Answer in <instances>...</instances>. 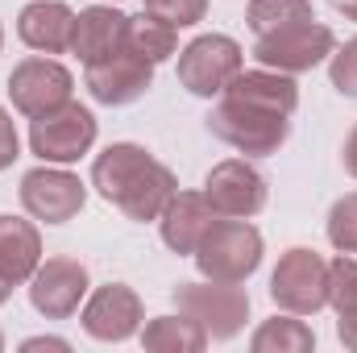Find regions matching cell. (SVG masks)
<instances>
[{
  "instance_id": "ba28073f",
  "label": "cell",
  "mask_w": 357,
  "mask_h": 353,
  "mask_svg": "<svg viewBox=\"0 0 357 353\" xmlns=\"http://www.w3.org/2000/svg\"><path fill=\"white\" fill-rule=\"evenodd\" d=\"M71 91H75V80L63 63L54 59H21L13 71H8V100L21 117L38 121V117H50L59 112L63 104H71Z\"/></svg>"
},
{
  "instance_id": "d6986e66",
  "label": "cell",
  "mask_w": 357,
  "mask_h": 353,
  "mask_svg": "<svg viewBox=\"0 0 357 353\" xmlns=\"http://www.w3.org/2000/svg\"><path fill=\"white\" fill-rule=\"evenodd\" d=\"M142 345L154 353H199L208 345V333L191 316H154L142 329Z\"/></svg>"
},
{
  "instance_id": "5bb4252c",
  "label": "cell",
  "mask_w": 357,
  "mask_h": 353,
  "mask_svg": "<svg viewBox=\"0 0 357 353\" xmlns=\"http://www.w3.org/2000/svg\"><path fill=\"white\" fill-rule=\"evenodd\" d=\"M79 320H84V333L96 337V341H129V337L142 329L146 308H142V299H137L133 287H125V283H104V287H96L88 295Z\"/></svg>"
},
{
  "instance_id": "ac0fdd59",
  "label": "cell",
  "mask_w": 357,
  "mask_h": 353,
  "mask_svg": "<svg viewBox=\"0 0 357 353\" xmlns=\"http://www.w3.org/2000/svg\"><path fill=\"white\" fill-rule=\"evenodd\" d=\"M42 266V237L21 216H0V274H8L17 287L33 278Z\"/></svg>"
},
{
  "instance_id": "484cf974",
  "label": "cell",
  "mask_w": 357,
  "mask_h": 353,
  "mask_svg": "<svg viewBox=\"0 0 357 353\" xmlns=\"http://www.w3.org/2000/svg\"><path fill=\"white\" fill-rule=\"evenodd\" d=\"M328 59H333V63H328L333 88L341 91V96H354L357 100V38H349L345 46H337Z\"/></svg>"
},
{
  "instance_id": "8992f818",
  "label": "cell",
  "mask_w": 357,
  "mask_h": 353,
  "mask_svg": "<svg viewBox=\"0 0 357 353\" xmlns=\"http://www.w3.org/2000/svg\"><path fill=\"white\" fill-rule=\"evenodd\" d=\"M333 50H337V38L316 17L312 21H299V25H287V29H274V33H262L254 42L258 67L282 71V75H303V71L320 67Z\"/></svg>"
},
{
  "instance_id": "1f68e13d",
  "label": "cell",
  "mask_w": 357,
  "mask_h": 353,
  "mask_svg": "<svg viewBox=\"0 0 357 353\" xmlns=\"http://www.w3.org/2000/svg\"><path fill=\"white\" fill-rule=\"evenodd\" d=\"M13 287H17V283H13L8 274H0V303H8V299H13Z\"/></svg>"
},
{
  "instance_id": "f546056e",
  "label": "cell",
  "mask_w": 357,
  "mask_h": 353,
  "mask_svg": "<svg viewBox=\"0 0 357 353\" xmlns=\"http://www.w3.org/2000/svg\"><path fill=\"white\" fill-rule=\"evenodd\" d=\"M341 163H345V171L357 179V125L349 129V137H345V150H341Z\"/></svg>"
},
{
  "instance_id": "7a4b0ae2",
  "label": "cell",
  "mask_w": 357,
  "mask_h": 353,
  "mask_svg": "<svg viewBox=\"0 0 357 353\" xmlns=\"http://www.w3.org/2000/svg\"><path fill=\"white\" fill-rule=\"evenodd\" d=\"M208 129H212V137H220L237 154L266 158V154H278L282 142L291 137V117L278 112V108L220 91V104L208 112Z\"/></svg>"
},
{
  "instance_id": "e0dca14e",
  "label": "cell",
  "mask_w": 357,
  "mask_h": 353,
  "mask_svg": "<svg viewBox=\"0 0 357 353\" xmlns=\"http://www.w3.org/2000/svg\"><path fill=\"white\" fill-rule=\"evenodd\" d=\"M17 38L29 50L63 54V50H71V38H75V13L63 0H33L17 17Z\"/></svg>"
},
{
  "instance_id": "7402d4cb",
  "label": "cell",
  "mask_w": 357,
  "mask_h": 353,
  "mask_svg": "<svg viewBox=\"0 0 357 353\" xmlns=\"http://www.w3.org/2000/svg\"><path fill=\"white\" fill-rule=\"evenodd\" d=\"M312 0H250V29L254 38L274 33V29H287V25H299V21H312Z\"/></svg>"
},
{
  "instance_id": "5b68a950",
  "label": "cell",
  "mask_w": 357,
  "mask_h": 353,
  "mask_svg": "<svg viewBox=\"0 0 357 353\" xmlns=\"http://www.w3.org/2000/svg\"><path fill=\"white\" fill-rule=\"evenodd\" d=\"M270 299L291 316H316L328 308V262L316 250H287L270 274Z\"/></svg>"
},
{
  "instance_id": "30bf717a",
  "label": "cell",
  "mask_w": 357,
  "mask_h": 353,
  "mask_svg": "<svg viewBox=\"0 0 357 353\" xmlns=\"http://www.w3.org/2000/svg\"><path fill=\"white\" fill-rule=\"evenodd\" d=\"M88 204V191L79 175L63 171V167H38L21 179V208L33 216V220H46V225H67L79 216V208Z\"/></svg>"
},
{
  "instance_id": "d4e9b609",
  "label": "cell",
  "mask_w": 357,
  "mask_h": 353,
  "mask_svg": "<svg viewBox=\"0 0 357 353\" xmlns=\"http://www.w3.org/2000/svg\"><path fill=\"white\" fill-rule=\"evenodd\" d=\"M146 13L175 25V29H187V25H199L204 13H208V0H146Z\"/></svg>"
},
{
  "instance_id": "83f0119b",
  "label": "cell",
  "mask_w": 357,
  "mask_h": 353,
  "mask_svg": "<svg viewBox=\"0 0 357 353\" xmlns=\"http://www.w3.org/2000/svg\"><path fill=\"white\" fill-rule=\"evenodd\" d=\"M337 337H341L345 350L357 353V316H341V320H337Z\"/></svg>"
},
{
  "instance_id": "9c48e42d",
  "label": "cell",
  "mask_w": 357,
  "mask_h": 353,
  "mask_svg": "<svg viewBox=\"0 0 357 353\" xmlns=\"http://www.w3.org/2000/svg\"><path fill=\"white\" fill-rule=\"evenodd\" d=\"M96 142V117H91L84 104H63L59 112L50 117H38L29 125V150L42 158V163H54V167H67V163H79Z\"/></svg>"
},
{
  "instance_id": "ffe728a7",
  "label": "cell",
  "mask_w": 357,
  "mask_h": 353,
  "mask_svg": "<svg viewBox=\"0 0 357 353\" xmlns=\"http://www.w3.org/2000/svg\"><path fill=\"white\" fill-rule=\"evenodd\" d=\"M250 350L254 353H307V350H316V333L303 320L270 316V320L258 324V333L250 337Z\"/></svg>"
},
{
  "instance_id": "603a6c76",
  "label": "cell",
  "mask_w": 357,
  "mask_h": 353,
  "mask_svg": "<svg viewBox=\"0 0 357 353\" xmlns=\"http://www.w3.org/2000/svg\"><path fill=\"white\" fill-rule=\"evenodd\" d=\"M328 303L337 308V316H357V258L341 254L337 262H328Z\"/></svg>"
},
{
  "instance_id": "2e32d148",
  "label": "cell",
  "mask_w": 357,
  "mask_h": 353,
  "mask_svg": "<svg viewBox=\"0 0 357 353\" xmlns=\"http://www.w3.org/2000/svg\"><path fill=\"white\" fill-rule=\"evenodd\" d=\"M129 46V17L116 13L112 4H91L84 13H75V38L71 50L79 54V63H100L116 50Z\"/></svg>"
},
{
  "instance_id": "44dd1931",
  "label": "cell",
  "mask_w": 357,
  "mask_h": 353,
  "mask_svg": "<svg viewBox=\"0 0 357 353\" xmlns=\"http://www.w3.org/2000/svg\"><path fill=\"white\" fill-rule=\"evenodd\" d=\"M129 50H137L142 59H150L158 67V63H167L178 50V29L167 25V21H158V17H150V13L129 17Z\"/></svg>"
},
{
  "instance_id": "4dcf8cb0",
  "label": "cell",
  "mask_w": 357,
  "mask_h": 353,
  "mask_svg": "<svg viewBox=\"0 0 357 353\" xmlns=\"http://www.w3.org/2000/svg\"><path fill=\"white\" fill-rule=\"evenodd\" d=\"M333 8H337V13H345L349 21H357V0H333Z\"/></svg>"
},
{
  "instance_id": "52a82bcc",
  "label": "cell",
  "mask_w": 357,
  "mask_h": 353,
  "mask_svg": "<svg viewBox=\"0 0 357 353\" xmlns=\"http://www.w3.org/2000/svg\"><path fill=\"white\" fill-rule=\"evenodd\" d=\"M245 67L241 46L229 33H199L178 50V84L191 96H220Z\"/></svg>"
},
{
  "instance_id": "7c38bea8",
  "label": "cell",
  "mask_w": 357,
  "mask_h": 353,
  "mask_svg": "<svg viewBox=\"0 0 357 353\" xmlns=\"http://www.w3.org/2000/svg\"><path fill=\"white\" fill-rule=\"evenodd\" d=\"M88 295V266L79 258H46L29 278V303L46 320H67Z\"/></svg>"
},
{
  "instance_id": "d6a6232c",
  "label": "cell",
  "mask_w": 357,
  "mask_h": 353,
  "mask_svg": "<svg viewBox=\"0 0 357 353\" xmlns=\"http://www.w3.org/2000/svg\"><path fill=\"white\" fill-rule=\"evenodd\" d=\"M0 46H4V29H0Z\"/></svg>"
},
{
  "instance_id": "4316f807",
  "label": "cell",
  "mask_w": 357,
  "mask_h": 353,
  "mask_svg": "<svg viewBox=\"0 0 357 353\" xmlns=\"http://www.w3.org/2000/svg\"><path fill=\"white\" fill-rule=\"evenodd\" d=\"M17 154H21L17 125H13V117L0 108V171H4V167H13V163H17Z\"/></svg>"
},
{
  "instance_id": "3957f363",
  "label": "cell",
  "mask_w": 357,
  "mask_h": 353,
  "mask_svg": "<svg viewBox=\"0 0 357 353\" xmlns=\"http://www.w3.org/2000/svg\"><path fill=\"white\" fill-rule=\"evenodd\" d=\"M191 258L199 266V274L212 283H245L262 266V233L250 220L220 216Z\"/></svg>"
},
{
  "instance_id": "277c9868",
  "label": "cell",
  "mask_w": 357,
  "mask_h": 353,
  "mask_svg": "<svg viewBox=\"0 0 357 353\" xmlns=\"http://www.w3.org/2000/svg\"><path fill=\"white\" fill-rule=\"evenodd\" d=\"M175 303L208 333V341H233L250 320V295L237 283H178Z\"/></svg>"
},
{
  "instance_id": "4fadbf2b",
  "label": "cell",
  "mask_w": 357,
  "mask_h": 353,
  "mask_svg": "<svg viewBox=\"0 0 357 353\" xmlns=\"http://www.w3.org/2000/svg\"><path fill=\"white\" fill-rule=\"evenodd\" d=\"M84 80H88L91 100H100L108 108H121V104H133V100H142L150 91V84H154V63L125 46V50H116V54H108L100 63H88V75Z\"/></svg>"
},
{
  "instance_id": "9a60e30c",
  "label": "cell",
  "mask_w": 357,
  "mask_h": 353,
  "mask_svg": "<svg viewBox=\"0 0 357 353\" xmlns=\"http://www.w3.org/2000/svg\"><path fill=\"white\" fill-rule=\"evenodd\" d=\"M216 220H220V212L208 204L204 191H175L171 204H167L162 216H158V229H162L167 250H175V254H195L199 241L208 237V229H212Z\"/></svg>"
},
{
  "instance_id": "8fae6325",
  "label": "cell",
  "mask_w": 357,
  "mask_h": 353,
  "mask_svg": "<svg viewBox=\"0 0 357 353\" xmlns=\"http://www.w3.org/2000/svg\"><path fill=\"white\" fill-rule=\"evenodd\" d=\"M204 195L208 204L220 212V216H233V220H250L266 208V179L258 167H250L245 158H225L208 171L204 183Z\"/></svg>"
},
{
  "instance_id": "6da1fadb",
  "label": "cell",
  "mask_w": 357,
  "mask_h": 353,
  "mask_svg": "<svg viewBox=\"0 0 357 353\" xmlns=\"http://www.w3.org/2000/svg\"><path fill=\"white\" fill-rule=\"evenodd\" d=\"M91 187L121 208L129 220H158L162 208L178 191V179L171 167H162L146 146L137 142H112L104 154L91 163Z\"/></svg>"
},
{
  "instance_id": "cb8c5ba5",
  "label": "cell",
  "mask_w": 357,
  "mask_h": 353,
  "mask_svg": "<svg viewBox=\"0 0 357 353\" xmlns=\"http://www.w3.org/2000/svg\"><path fill=\"white\" fill-rule=\"evenodd\" d=\"M328 241L341 250V254H354L357 258V191L341 195L328 212Z\"/></svg>"
},
{
  "instance_id": "836d02e7",
  "label": "cell",
  "mask_w": 357,
  "mask_h": 353,
  "mask_svg": "<svg viewBox=\"0 0 357 353\" xmlns=\"http://www.w3.org/2000/svg\"><path fill=\"white\" fill-rule=\"evenodd\" d=\"M0 350H4V333H0Z\"/></svg>"
},
{
  "instance_id": "f1b7e54d",
  "label": "cell",
  "mask_w": 357,
  "mask_h": 353,
  "mask_svg": "<svg viewBox=\"0 0 357 353\" xmlns=\"http://www.w3.org/2000/svg\"><path fill=\"white\" fill-rule=\"evenodd\" d=\"M21 350H25V353H33V350H59V353H67L71 345H67L63 337H29V341H25Z\"/></svg>"
}]
</instances>
